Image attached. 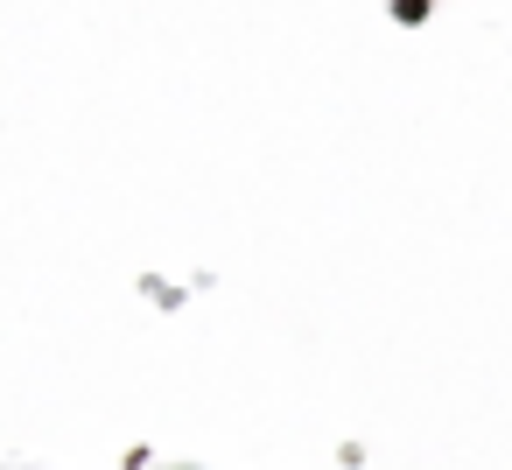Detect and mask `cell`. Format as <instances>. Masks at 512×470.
Listing matches in <instances>:
<instances>
[{
	"mask_svg": "<svg viewBox=\"0 0 512 470\" xmlns=\"http://www.w3.org/2000/svg\"><path fill=\"white\" fill-rule=\"evenodd\" d=\"M393 22H407V29H421V22H428V0H393Z\"/></svg>",
	"mask_w": 512,
	"mask_h": 470,
	"instance_id": "6da1fadb",
	"label": "cell"
}]
</instances>
